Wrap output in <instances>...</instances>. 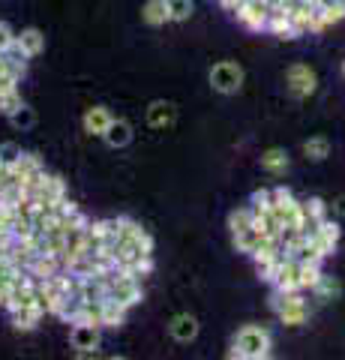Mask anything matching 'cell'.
<instances>
[{"label":"cell","mask_w":345,"mask_h":360,"mask_svg":"<svg viewBox=\"0 0 345 360\" xmlns=\"http://www.w3.org/2000/svg\"><path fill=\"white\" fill-rule=\"evenodd\" d=\"M273 348V336L267 328H259V324H243V328L235 333L231 340V352L228 357H240V360H264L271 357Z\"/></svg>","instance_id":"1"},{"label":"cell","mask_w":345,"mask_h":360,"mask_svg":"<svg viewBox=\"0 0 345 360\" xmlns=\"http://www.w3.org/2000/svg\"><path fill=\"white\" fill-rule=\"evenodd\" d=\"M271 307L285 328H300V324H306V319H309V303L304 297V291H288V295L276 291Z\"/></svg>","instance_id":"2"},{"label":"cell","mask_w":345,"mask_h":360,"mask_svg":"<svg viewBox=\"0 0 345 360\" xmlns=\"http://www.w3.org/2000/svg\"><path fill=\"white\" fill-rule=\"evenodd\" d=\"M105 285H108V297H115L117 303H124L126 309L138 307V303L144 300L141 279L124 274V270H111V274L105 276Z\"/></svg>","instance_id":"3"},{"label":"cell","mask_w":345,"mask_h":360,"mask_svg":"<svg viewBox=\"0 0 345 360\" xmlns=\"http://www.w3.org/2000/svg\"><path fill=\"white\" fill-rule=\"evenodd\" d=\"M243 78H247V72H243L240 63L219 60L214 70H210V87H214L216 94H222V96H231V94H237V90L243 87Z\"/></svg>","instance_id":"4"},{"label":"cell","mask_w":345,"mask_h":360,"mask_svg":"<svg viewBox=\"0 0 345 360\" xmlns=\"http://www.w3.org/2000/svg\"><path fill=\"white\" fill-rule=\"evenodd\" d=\"M285 87H288V94H292L294 99H306V96L315 94L318 75H315V70L309 63H292L285 70Z\"/></svg>","instance_id":"5"},{"label":"cell","mask_w":345,"mask_h":360,"mask_svg":"<svg viewBox=\"0 0 345 360\" xmlns=\"http://www.w3.org/2000/svg\"><path fill=\"white\" fill-rule=\"evenodd\" d=\"M271 4L267 0H243V4L237 6V21L247 30H252V33H261V30H267V18H271Z\"/></svg>","instance_id":"6"},{"label":"cell","mask_w":345,"mask_h":360,"mask_svg":"<svg viewBox=\"0 0 345 360\" xmlns=\"http://www.w3.org/2000/svg\"><path fill=\"white\" fill-rule=\"evenodd\" d=\"M99 342H103V328H96V324H72L70 345L79 354H96Z\"/></svg>","instance_id":"7"},{"label":"cell","mask_w":345,"mask_h":360,"mask_svg":"<svg viewBox=\"0 0 345 360\" xmlns=\"http://www.w3.org/2000/svg\"><path fill=\"white\" fill-rule=\"evenodd\" d=\"M271 285L280 291V295H288V291H300L297 288V258H292V255H282L280 258Z\"/></svg>","instance_id":"8"},{"label":"cell","mask_w":345,"mask_h":360,"mask_svg":"<svg viewBox=\"0 0 345 360\" xmlns=\"http://www.w3.org/2000/svg\"><path fill=\"white\" fill-rule=\"evenodd\" d=\"M13 49H18L25 58H39L42 51H46V33H42L39 27H25L21 33H15V45Z\"/></svg>","instance_id":"9"},{"label":"cell","mask_w":345,"mask_h":360,"mask_svg":"<svg viewBox=\"0 0 345 360\" xmlns=\"http://www.w3.org/2000/svg\"><path fill=\"white\" fill-rule=\"evenodd\" d=\"M169 333H171V340L174 342H193L195 336H198V321H195V315H189V312H177L174 319L169 321Z\"/></svg>","instance_id":"10"},{"label":"cell","mask_w":345,"mask_h":360,"mask_svg":"<svg viewBox=\"0 0 345 360\" xmlns=\"http://www.w3.org/2000/svg\"><path fill=\"white\" fill-rule=\"evenodd\" d=\"M13 315V328L15 330H37L39 328V321L46 319V309H42V303H27V307H18L15 312H9Z\"/></svg>","instance_id":"11"},{"label":"cell","mask_w":345,"mask_h":360,"mask_svg":"<svg viewBox=\"0 0 345 360\" xmlns=\"http://www.w3.org/2000/svg\"><path fill=\"white\" fill-rule=\"evenodd\" d=\"M126 307L124 303H117L115 297H103L99 300V319H103V328H124L126 324Z\"/></svg>","instance_id":"12"},{"label":"cell","mask_w":345,"mask_h":360,"mask_svg":"<svg viewBox=\"0 0 345 360\" xmlns=\"http://www.w3.org/2000/svg\"><path fill=\"white\" fill-rule=\"evenodd\" d=\"M111 120H115V117H111V111H108L105 105H93V108H87V111H84V117H82L84 132H87V135H96V139H103Z\"/></svg>","instance_id":"13"},{"label":"cell","mask_w":345,"mask_h":360,"mask_svg":"<svg viewBox=\"0 0 345 360\" xmlns=\"http://www.w3.org/2000/svg\"><path fill=\"white\" fill-rule=\"evenodd\" d=\"M174 120H177V108L171 103H165V99H157V103H150L148 108V123L153 129H169L174 127Z\"/></svg>","instance_id":"14"},{"label":"cell","mask_w":345,"mask_h":360,"mask_svg":"<svg viewBox=\"0 0 345 360\" xmlns=\"http://www.w3.org/2000/svg\"><path fill=\"white\" fill-rule=\"evenodd\" d=\"M105 144L108 148H115V150H120V148H126V144L132 141V123L129 120H124V117H115L108 123V129H105Z\"/></svg>","instance_id":"15"},{"label":"cell","mask_w":345,"mask_h":360,"mask_svg":"<svg viewBox=\"0 0 345 360\" xmlns=\"http://www.w3.org/2000/svg\"><path fill=\"white\" fill-rule=\"evenodd\" d=\"M25 270L33 279H51L54 274H60V262H58V258H51V255H46V252H37L27 262Z\"/></svg>","instance_id":"16"},{"label":"cell","mask_w":345,"mask_h":360,"mask_svg":"<svg viewBox=\"0 0 345 360\" xmlns=\"http://www.w3.org/2000/svg\"><path fill=\"white\" fill-rule=\"evenodd\" d=\"M267 30L276 33L280 39H297V30L292 25V18H288V13L282 6H273L271 9V18H267Z\"/></svg>","instance_id":"17"},{"label":"cell","mask_w":345,"mask_h":360,"mask_svg":"<svg viewBox=\"0 0 345 360\" xmlns=\"http://www.w3.org/2000/svg\"><path fill=\"white\" fill-rule=\"evenodd\" d=\"M141 21L148 27H162L169 25L171 15H169V4L165 0H148V4L141 6Z\"/></svg>","instance_id":"18"},{"label":"cell","mask_w":345,"mask_h":360,"mask_svg":"<svg viewBox=\"0 0 345 360\" xmlns=\"http://www.w3.org/2000/svg\"><path fill=\"white\" fill-rule=\"evenodd\" d=\"M288 165H292V160H288V150H282V148H267L261 153V168L267 174L280 177V174L288 172Z\"/></svg>","instance_id":"19"},{"label":"cell","mask_w":345,"mask_h":360,"mask_svg":"<svg viewBox=\"0 0 345 360\" xmlns=\"http://www.w3.org/2000/svg\"><path fill=\"white\" fill-rule=\"evenodd\" d=\"M321 276V262H313V258H300L297 262V288L300 291H313V285Z\"/></svg>","instance_id":"20"},{"label":"cell","mask_w":345,"mask_h":360,"mask_svg":"<svg viewBox=\"0 0 345 360\" xmlns=\"http://www.w3.org/2000/svg\"><path fill=\"white\" fill-rule=\"evenodd\" d=\"M304 153H306V160H313V162L327 160L330 156V141L325 139V135H313V139L304 141Z\"/></svg>","instance_id":"21"},{"label":"cell","mask_w":345,"mask_h":360,"mask_svg":"<svg viewBox=\"0 0 345 360\" xmlns=\"http://www.w3.org/2000/svg\"><path fill=\"white\" fill-rule=\"evenodd\" d=\"M231 240H235V250L243 252V255H252L255 250L261 246V234L255 231V229H247V231H240V234H231Z\"/></svg>","instance_id":"22"},{"label":"cell","mask_w":345,"mask_h":360,"mask_svg":"<svg viewBox=\"0 0 345 360\" xmlns=\"http://www.w3.org/2000/svg\"><path fill=\"white\" fill-rule=\"evenodd\" d=\"M252 219H255V210H252V207H237V210H231V213H228V229H231V234H240V231L252 229Z\"/></svg>","instance_id":"23"},{"label":"cell","mask_w":345,"mask_h":360,"mask_svg":"<svg viewBox=\"0 0 345 360\" xmlns=\"http://www.w3.org/2000/svg\"><path fill=\"white\" fill-rule=\"evenodd\" d=\"M313 295H315L318 300H333V297H339V283H337L333 276L321 274V276H318V283L313 285Z\"/></svg>","instance_id":"24"},{"label":"cell","mask_w":345,"mask_h":360,"mask_svg":"<svg viewBox=\"0 0 345 360\" xmlns=\"http://www.w3.org/2000/svg\"><path fill=\"white\" fill-rule=\"evenodd\" d=\"M6 120L13 123L15 129L25 132V129H33V127H37V111H33L30 105H21V108H15V111H13V115H9Z\"/></svg>","instance_id":"25"},{"label":"cell","mask_w":345,"mask_h":360,"mask_svg":"<svg viewBox=\"0 0 345 360\" xmlns=\"http://www.w3.org/2000/svg\"><path fill=\"white\" fill-rule=\"evenodd\" d=\"M165 4H169L171 21H189V15L195 13V4H193V0H165Z\"/></svg>","instance_id":"26"},{"label":"cell","mask_w":345,"mask_h":360,"mask_svg":"<svg viewBox=\"0 0 345 360\" xmlns=\"http://www.w3.org/2000/svg\"><path fill=\"white\" fill-rule=\"evenodd\" d=\"M25 105V99H21V94H18V87L15 90H9V94H0V115L4 117H9L15 108H21Z\"/></svg>","instance_id":"27"},{"label":"cell","mask_w":345,"mask_h":360,"mask_svg":"<svg viewBox=\"0 0 345 360\" xmlns=\"http://www.w3.org/2000/svg\"><path fill=\"white\" fill-rule=\"evenodd\" d=\"M304 210H306V217H309V222H321V219H327V205L321 198H306L304 201Z\"/></svg>","instance_id":"28"},{"label":"cell","mask_w":345,"mask_h":360,"mask_svg":"<svg viewBox=\"0 0 345 360\" xmlns=\"http://www.w3.org/2000/svg\"><path fill=\"white\" fill-rule=\"evenodd\" d=\"M21 153H25V150H21L15 141L0 144V162H4V165H13V162H18V156H21Z\"/></svg>","instance_id":"29"},{"label":"cell","mask_w":345,"mask_h":360,"mask_svg":"<svg viewBox=\"0 0 345 360\" xmlns=\"http://www.w3.org/2000/svg\"><path fill=\"white\" fill-rule=\"evenodd\" d=\"M271 201H273V189H255L252 198H249V207L264 210V207H271Z\"/></svg>","instance_id":"30"},{"label":"cell","mask_w":345,"mask_h":360,"mask_svg":"<svg viewBox=\"0 0 345 360\" xmlns=\"http://www.w3.org/2000/svg\"><path fill=\"white\" fill-rule=\"evenodd\" d=\"M13 45H15V30L6 21H0V51H9Z\"/></svg>","instance_id":"31"},{"label":"cell","mask_w":345,"mask_h":360,"mask_svg":"<svg viewBox=\"0 0 345 360\" xmlns=\"http://www.w3.org/2000/svg\"><path fill=\"white\" fill-rule=\"evenodd\" d=\"M18 87V78L9 75V72H0V94H9V90Z\"/></svg>","instance_id":"32"},{"label":"cell","mask_w":345,"mask_h":360,"mask_svg":"<svg viewBox=\"0 0 345 360\" xmlns=\"http://www.w3.org/2000/svg\"><path fill=\"white\" fill-rule=\"evenodd\" d=\"M243 4V0H219L222 9H228V13H237V6Z\"/></svg>","instance_id":"33"},{"label":"cell","mask_w":345,"mask_h":360,"mask_svg":"<svg viewBox=\"0 0 345 360\" xmlns=\"http://www.w3.org/2000/svg\"><path fill=\"white\" fill-rule=\"evenodd\" d=\"M9 184V165L0 162V193H4V186Z\"/></svg>","instance_id":"34"},{"label":"cell","mask_w":345,"mask_h":360,"mask_svg":"<svg viewBox=\"0 0 345 360\" xmlns=\"http://www.w3.org/2000/svg\"><path fill=\"white\" fill-rule=\"evenodd\" d=\"M9 291H13V288H9L6 283H0V307H6V300H9Z\"/></svg>","instance_id":"35"},{"label":"cell","mask_w":345,"mask_h":360,"mask_svg":"<svg viewBox=\"0 0 345 360\" xmlns=\"http://www.w3.org/2000/svg\"><path fill=\"white\" fill-rule=\"evenodd\" d=\"M4 234H13V222L0 217V238H4Z\"/></svg>","instance_id":"36"},{"label":"cell","mask_w":345,"mask_h":360,"mask_svg":"<svg viewBox=\"0 0 345 360\" xmlns=\"http://www.w3.org/2000/svg\"><path fill=\"white\" fill-rule=\"evenodd\" d=\"M337 210H339V213H345V198H342V201H339V205H337Z\"/></svg>","instance_id":"37"}]
</instances>
